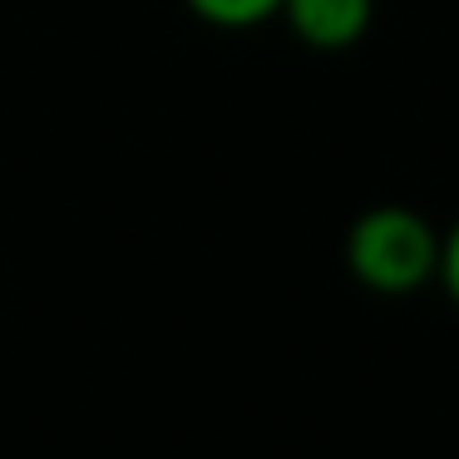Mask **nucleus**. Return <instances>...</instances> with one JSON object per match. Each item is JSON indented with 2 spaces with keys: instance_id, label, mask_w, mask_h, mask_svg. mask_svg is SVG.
Listing matches in <instances>:
<instances>
[{
  "instance_id": "obj_2",
  "label": "nucleus",
  "mask_w": 459,
  "mask_h": 459,
  "mask_svg": "<svg viewBox=\"0 0 459 459\" xmlns=\"http://www.w3.org/2000/svg\"><path fill=\"white\" fill-rule=\"evenodd\" d=\"M277 21L307 50L341 55V50L366 40L370 21H376V0H281Z\"/></svg>"
},
{
  "instance_id": "obj_1",
  "label": "nucleus",
  "mask_w": 459,
  "mask_h": 459,
  "mask_svg": "<svg viewBox=\"0 0 459 459\" xmlns=\"http://www.w3.org/2000/svg\"><path fill=\"white\" fill-rule=\"evenodd\" d=\"M346 272L376 297H410L439 272V228L405 203H376L346 228Z\"/></svg>"
},
{
  "instance_id": "obj_3",
  "label": "nucleus",
  "mask_w": 459,
  "mask_h": 459,
  "mask_svg": "<svg viewBox=\"0 0 459 459\" xmlns=\"http://www.w3.org/2000/svg\"><path fill=\"white\" fill-rule=\"evenodd\" d=\"M183 5L212 30H262L281 15V0H183Z\"/></svg>"
},
{
  "instance_id": "obj_4",
  "label": "nucleus",
  "mask_w": 459,
  "mask_h": 459,
  "mask_svg": "<svg viewBox=\"0 0 459 459\" xmlns=\"http://www.w3.org/2000/svg\"><path fill=\"white\" fill-rule=\"evenodd\" d=\"M439 291L459 307V218L439 232V272H435Z\"/></svg>"
}]
</instances>
